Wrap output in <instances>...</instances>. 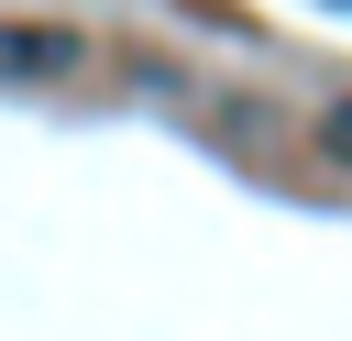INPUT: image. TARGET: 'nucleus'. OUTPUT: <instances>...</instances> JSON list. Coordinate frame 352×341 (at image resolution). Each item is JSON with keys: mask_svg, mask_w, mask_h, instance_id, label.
I'll use <instances>...</instances> for the list:
<instances>
[{"mask_svg": "<svg viewBox=\"0 0 352 341\" xmlns=\"http://www.w3.org/2000/svg\"><path fill=\"white\" fill-rule=\"evenodd\" d=\"M319 154H341V165H352V99H341V110L319 121Z\"/></svg>", "mask_w": 352, "mask_h": 341, "instance_id": "nucleus-2", "label": "nucleus"}, {"mask_svg": "<svg viewBox=\"0 0 352 341\" xmlns=\"http://www.w3.org/2000/svg\"><path fill=\"white\" fill-rule=\"evenodd\" d=\"M88 44L66 22H0V88H44V77H77Z\"/></svg>", "mask_w": 352, "mask_h": 341, "instance_id": "nucleus-1", "label": "nucleus"}]
</instances>
